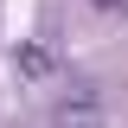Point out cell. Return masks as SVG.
<instances>
[{"mask_svg":"<svg viewBox=\"0 0 128 128\" xmlns=\"http://www.w3.org/2000/svg\"><path fill=\"white\" fill-rule=\"evenodd\" d=\"M58 128H102V109H96V96L83 90L77 102H64V109H58Z\"/></svg>","mask_w":128,"mask_h":128,"instance_id":"6da1fadb","label":"cell"},{"mask_svg":"<svg viewBox=\"0 0 128 128\" xmlns=\"http://www.w3.org/2000/svg\"><path fill=\"white\" fill-rule=\"evenodd\" d=\"M19 64H26V77H45V70H51V51H45V45H26Z\"/></svg>","mask_w":128,"mask_h":128,"instance_id":"7a4b0ae2","label":"cell"},{"mask_svg":"<svg viewBox=\"0 0 128 128\" xmlns=\"http://www.w3.org/2000/svg\"><path fill=\"white\" fill-rule=\"evenodd\" d=\"M96 6H122V0H96Z\"/></svg>","mask_w":128,"mask_h":128,"instance_id":"3957f363","label":"cell"}]
</instances>
